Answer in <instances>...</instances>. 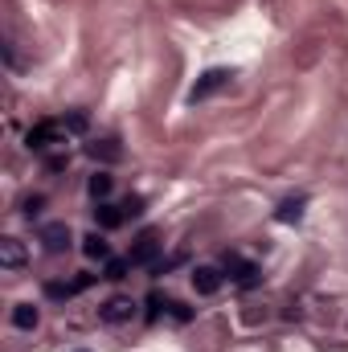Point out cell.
Wrapping results in <instances>:
<instances>
[{
    "label": "cell",
    "instance_id": "1",
    "mask_svg": "<svg viewBox=\"0 0 348 352\" xmlns=\"http://www.w3.org/2000/svg\"><path fill=\"white\" fill-rule=\"evenodd\" d=\"M37 238H41V246H45L50 254H62V250H70V242H74V234H70L66 221H45V226L37 230Z\"/></svg>",
    "mask_w": 348,
    "mask_h": 352
},
{
    "label": "cell",
    "instance_id": "2",
    "mask_svg": "<svg viewBox=\"0 0 348 352\" xmlns=\"http://www.w3.org/2000/svg\"><path fill=\"white\" fill-rule=\"evenodd\" d=\"M135 316V299L131 295H111L102 307H98V320L102 324H127Z\"/></svg>",
    "mask_w": 348,
    "mask_h": 352
},
{
    "label": "cell",
    "instance_id": "3",
    "mask_svg": "<svg viewBox=\"0 0 348 352\" xmlns=\"http://www.w3.org/2000/svg\"><path fill=\"white\" fill-rule=\"evenodd\" d=\"M230 78H234V70H205V74L197 78V87L188 90V98H193V102H201V98H209V94L226 90V87H230Z\"/></svg>",
    "mask_w": 348,
    "mask_h": 352
},
{
    "label": "cell",
    "instance_id": "4",
    "mask_svg": "<svg viewBox=\"0 0 348 352\" xmlns=\"http://www.w3.org/2000/svg\"><path fill=\"white\" fill-rule=\"evenodd\" d=\"M221 270H226V274H230L238 287H254V283H259V274H262L259 266L246 263L242 254H226V258H221Z\"/></svg>",
    "mask_w": 348,
    "mask_h": 352
},
{
    "label": "cell",
    "instance_id": "5",
    "mask_svg": "<svg viewBox=\"0 0 348 352\" xmlns=\"http://www.w3.org/2000/svg\"><path fill=\"white\" fill-rule=\"evenodd\" d=\"M62 135H66V127H62V123H37V127H29L25 144H29L33 152H45V148L62 144Z\"/></svg>",
    "mask_w": 348,
    "mask_h": 352
},
{
    "label": "cell",
    "instance_id": "6",
    "mask_svg": "<svg viewBox=\"0 0 348 352\" xmlns=\"http://www.w3.org/2000/svg\"><path fill=\"white\" fill-rule=\"evenodd\" d=\"M156 258H160V238L148 230V234H140V238H135V246H131L127 263H131V266H156Z\"/></svg>",
    "mask_w": 348,
    "mask_h": 352
},
{
    "label": "cell",
    "instance_id": "7",
    "mask_svg": "<svg viewBox=\"0 0 348 352\" xmlns=\"http://www.w3.org/2000/svg\"><path fill=\"white\" fill-rule=\"evenodd\" d=\"M221 283H226V270H217V266H197V270H193V287H197V295H217Z\"/></svg>",
    "mask_w": 348,
    "mask_h": 352
},
{
    "label": "cell",
    "instance_id": "8",
    "mask_svg": "<svg viewBox=\"0 0 348 352\" xmlns=\"http://www.w3.org/2000/svg\"><path fill=\"white\" fill-rule=\"evenodd\" d=\"M25 258H29V250H25L21 238H0V266L4 270H21Z\"/></svg>",
    "mask_w": 348,
    "mask_h": 352
},
{
    "label": "cell",
    "instance_id": "9",
    "mask_svg": "<svg viewBox=\"0 0 348 352\" xmlns=\"http://www.w3.org/2000/svg\"><path fill=\"white\" fill-rule=\"evenodd\" d=\"M87 156L98 164H119L123 148H119V140H94V144H87Z\"/></svg>",
    "mask_w": 348,
    "mask_h": 352
},
{
    "label": "cell",
    "instance_id": "10",
    "mask_svg": "<svg viewBox=\"0 0 348 352\" xmlns=\"http://www.w3.org/2000/svg\"><path fill=\"white\" fill-rule=\"evenodd\" d=\"M94 221H98V230H115V226H123L127 217H123V205H107V201H98Z\"/></svg>",
    "mask_w": 348,
    "mask_h": 352
},
{
    "label": "cell",
    "instance_id": "11",
    "mask_svg": "<svg viewBox=\"0 0 348 352\" xmlns=\"http://www.w3.org/2000/svg\"><path fill=\"white\" fill-rule=\"evenodd\" d=\"M12 324H17L21 332H33V328L41 324V311H37L33 303H17V307H12Z\"/></svg>",
    "mask_w": 348,
    "mask_h": 352
},
{
    "label": "cell",
    "instance_id": "12",
    "mask_svg": "<svg viewBox=\"0 0 348 352\" xmlns=\"http://www.w3.org/2000/svg\"><path fill=\"white\" fill-rule=\"evenodd\" d=\"M303 209H307V197H287V201L279 205V213H274V217L291 226V221H299V217H303Z\"/></svg>",
    "mask_w": 348,
    "mask_h": 352
},
{
    "label": "cell",
    "instance_id": "13",
    "mask_svg": "<svg viewBox=\"0 0 348 352\" xmlns=\"http://www.w3.org/2000/svg\"><path fill=\"white\" fill-rule=\"evenodd\" d=\"M83 254L87 258H98V263H111V246L102 242V234H87L83 238Z\"/></svg>",
    "mask_w": 348,
    "mask_h": 352
},
{
    "label": "cell",
    "instance_id": "14",
    "mask_svg": "<svg viewBox=\"0 0 348 352\" xmlns=\"http://www.w3.org/2000/svg\"><path fill=\"white\" fill-rule=\"evenodd\" d=\"M87 188H90V197H94V201H107V197H111V188H115V180H111L107 173H94Z\"/></svg>",
    "mask_w": 348,
    "mask_h": 352
},
{
    "label": "cell",
    "instance_id": "15",
    "mask_svg": "<svg viewBox=\"0 0 348 352\" xmlns=\"http://www.w3.org/2000/svg\"><path fill=\"white\" fill-rule=\"evenodd\" d=\"M45 295L50 299H70V295H78V283H45Z\"/></svg>",
    "mask_w": 348,
    "mask_h": 352
},
{
    "label": "cell",
    "instance_id": "16",
    "mask_svg": "<svg viewBox=\"0 0 348 352\" xmlns=\"http://www.w3.org/2000/svg\"><path fill=\"white\" fill-rule=\"evenodd\" d=\"M127 270H131V263H127V258H111L102 278H127Z\"/></svg>",
    "mask_w": 348,
    "mask_h": 352
},
{
    "label": "cell",
    "instance_id": "17",
    "mask_svg": "<svg viewBox=\"0 0 348 352\" xmlns=\"http://www.w3.org/2000/svg\"><path fill=\"white\" fill-rule=\"evenodd\" d=\"M62 127H66V131H87V115H78V111H74V115H66V119H62Z\"/></svg>",
    "mask_w": 348,
    "mask_h": 352
},
{
    "label": "cell",
    "instance_id": "18",
    "mask_svg": "<svg viewBox=\"0 0 348 352\" xmlns=\"http://www.w3.org/2000/svg\"><path fill=\"white\" fill-rule=\"evenodd\" d=\"M144 213V197H127L123 201V217H140Z\"/></svg>",
    "mask_w": 348,
    "mask_h": 352
},
{
    "label": "cell",
    "instance_id": "19",
    "mask_svg": "<svg viewBox=\"0 0 348 352\" xmlns=\"http://www.w3.org/2000/svg\"><path fill=\"white\" fill-rule=\"evenodd\" d=\"M37 213H41V197H29V201H25V217H29V221H33V217H37Z\"/></svg>",
    "mask_w": 348,
    "mask_h": 352
},
{
    "label": "cell",
    "instance_id": "20",
    "mask_svg": "<svg viewBox=\"0 0 348 352\" xmlns=\"http://www.w3.org/2000/svg\"><path fill=\"white\" fill-rule=\"evenodd\" d=\"M45 168H50V173H62V168H66V156H50Z\"/></svg>",
    "mask_w": 348,
    "mask_h": 352
},
{
    "label": "cell",
    "instance_id": "21",
    "mask_svg": "<svg viewBox=\"0 0 348 352\" xmlns=\"http://www.w3.org/2000/svg\"><path fill=\"white\" fill-rule=\"evenodd\" d=\"M168 307H173L176 320H188V307H184V303H168Z\"/></svg>",
    "mask_w": 348,
    "mask_h": 352
},
{
    "label": "cell",
    "instance_id": "22",
    "mask_svg": "<svg viewBox=\"0 0 348 352\" xmlns=\"http://www.w3.org/2000/svg\"><path fill=\"white\" fill-rule=\"evenodd\" d=\"M78 352H87V349H78Z\"/></svg>",
    "mask_w": 348,
    "mask_h": 352
}]
</instances>
